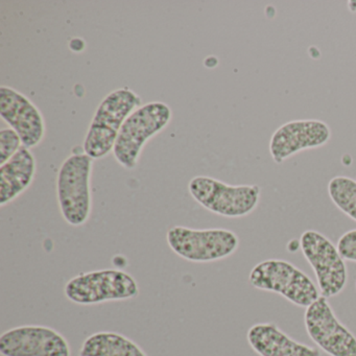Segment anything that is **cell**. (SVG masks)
<instances>
[{
	"mask_svg": "<svg viewBox=\"0 0 356 356\" xmlns=\"http://www.w3.org/2000/svg\"><path fill=\"white\" fill-rule=\"evenodd\" d=\"M143 106V99L130 88H118L101 102L85 136L83 151L93 160L113 152L127 118Z\"/></svg>",
	"mask_w": 356,
	"mask_h": 356,
	"instance_id": "1",
	"label": "cell"
},
{
	"mask_svg": "<svg viewBox=\"0 0 356 356\" xmlns=\"http://www.w3.org/2000/svg\"><path fill=\"white\" fill-rule=\"evenodd\" d=\"M92 158L83 152L68 156L57 176V199L64 220L70 226L86 224L92 212Z\"/></svg>",
	"mask_w": 356,
	"mask_h": 356,
	"instance_id": "2",
	"label": "cell"
},
{
	"mask_svg": "<svg viewBox=\"0 0 356 356\" xmlns=\"http://www.w3.org/2000/svg\"><path fill=\"white\" fill-rule=\"evenodd\" d=\"M172 118V109L162 102H152L135 110L122 124L116 139L112 152L116 161L126 170H134L145 143L162 132Z\"/></svg>",
	"mask_w": 356,
	"mask_h": 356,
	"instance_id": "3",
	"label": "cell"
},
{
	"mask_svg": "<svg viewBox=\"0 0 356 356\" xmlns=\"http://www.w3.org/2000/svg\"><path fill=\"white\" fill-rule=\"evenodd\" d=\"M249 281L254 289L278 293L299 307L312 305L320 289L303 270L282 259H268L252 268Z\"/></svg>",
	"mask_w": 356,
	"mask_h": 356,
	"instance_id": "4",
	"label": "cell"
},
{
	"mask_svg": "<svg viewBox=\"0 0 356 356\" xmlns=\"http://www.w3.org/2000/svg\"><path fill=\"white\" fill-rule=\"evenodd\" d=\"M191 197L212 213L229 218H243L257 208L261 189L258 185H229L211 177L197 176L188 184Z\"/></svg>",
	"mask_w": 356,
	"mask_h": 356,
	"instance_id": "5",
	"label": "cell"
},
{
	"mask_svg": "<svg viewBox=\"0 0 356 356\" xmlns=\"http://www.w3.org/2000/svg\"><path fill=\"white\" fill-rule=\"evenodd\" d=\"M65 297L79 305L135 299L139 285L132 275L115 268L92 270L72 277L64 287Z\"/></svg>",
	"mask_w": 356,
	"mask_h": 356,
	"instance_id": "6",
	"label": "cell"
},
{
	"mask_svg": "<svg viewBox=\"0 0 356 356\" xmlns=\"http://www.w3.org/2000/svg\"><path fill=\"white\" fill-rule=\"evenodd\" d=\"M170 249L191 262H213L233 255L239 247L236 233L227 229H191L175 226L168 231Z\"/></svg>",
	"mask_w": 356,
	"mask_h": 356,
	"instance_id": "7",
	"label": "cell"
},
{
	"mask_svg": "<svg viewBox=\"0 0 356 356\" xmlns=\"http://www.w3.org/2000/svg\"><path fill=\"white\" fill-rule=\"evenodd\" d=\"M300 248L314 270L321 295L328 299L341 293L347 284L348 270L337 245L322 233L307 230L300 237Z\"/></svg>",
	"mask_w": 356,
	"mask_h": 356,
	"instance_id": "8",
	"label": "cell"
},
{
	"mask_svg": "<svg viewBox=\"0 0 356 356\" xmlns=\"http://www.w3.org/2000/svg\"><path fill=\"white\" fill-rule=\"evenodd\" d=\"M304 323L310 339L330 356H356V337L339 322L327 298L306 308Z\"/></svg>",
	"mask_w": 356,
	"mask_h": 356,
	"instance_id": "9",
	"label": "cell"
},
{
	"mask_svg": "<svg viewBox=\"0 0 356 356\" xmlns=\"http://www.w3.org/2000/svg\"><path fill=\"white\" fill-rule=\"evenodd\" d=\"M3 356H70L67 339L51 327L26 325L10 329L0 337Z\"/></svg>",
	"mask_w": 356,
	"mask_h": 356,
	"instance_id": "10",
	"label": "cell"
},
{
	"mask_svg": "<svg viewBox=\"0 0 356 356\" xmlns=\"http://www.w3.org/2000/svg\"><path fill=\"white\" fill-rule=\"evenodd\" d=\"M330 139V127L322 120H301L285 122L270 137V156L275 163L281 164L304 149L324 147Z\"/></svg>",
	"mask_w": 356,
	"mask_h": 356,
	"instance_id": "11",
	"label": "cell"
},
{
	"mask_svg": "<svg viewBox=\"0 0 356 356\" xmlns=\"http://www.w3.org/2000/svg\"><path fill=\"white\" fill-rule=\"evenodd\" d=\"M0 115L13 129L24 147H38L45 136V122L39 108L12 87H0Z\"/></svg>",
	"mask_w": 356,
	"mask_h": 356,
	"instance_id": "12",
	"label": "cell"
},
{
	"mask_svg": "<svg viewBox=\"0 0 356 356\" xmlns=\"http://www.w3.org/2000/svg\"><path fill=\"white\" fill-rule=\"evenodd\" d=\"M247 339L260 356H321L320 350L295 341L274 323L253 325Z\"/></svg>",
	"mask_w": 356,
	"mask_h": 356,
	"instance_id": "13",
	"label": "cell"
},
{
	"mask_svg": "<svg viewBox=\"0 0 356 356\" xmlns=\"http://www.w3.org/2000/svg\"><path fill=\"white\" fill-rule=\"evenodd\" d=\"M37 161L31 149L22 147L11 159L0 165V206L15 201L34 182Z\"/></svg>",
	"mask_w": 356,
	"mask_h": 356,
	"instance_id": "14",
	"label": "cell"
},
{
	"mask_svg": "<svg viewBox=\"0 0 356 356\" xmlns=\"http://www.w3.org/2000/svg\"><path fill=\"white\" fill-rule=\"evenodd\" d=\"M80 356H147L132 339L116 332H97L85 339Z\"/></svg>",
	"mask_w": 356,
	"mask_h": 356,
	"instance_id": "15",
	"label": "cell"
},
{
	"mask_svg": "<svg viewBox=\"0 0 356 356\" xmlns=\"http://www.w3.org/2000/svg\"><path fill=\"white\" fill-rule=\"evenodd\" d=\"M328 193L333 204L356 222V181L349 177H334L328 183Z\"/></svg>",
	"mask_w": 356,
	"mask_h": 356,
	"instance_id": "16",
	"label": "cell"
},
{
	"mask_svg": "<svg viewBox=\"0 0 356 356\" xmlns=\"http://www.w3.org/2000/svg\"><path fill=\"white\" fill-rule=\"evenodd\" d=\"M22 147V138L13 129L0 131V165L11 159Z\"/></svg>",
	"mask_w": 356,
	"mask_h": 356,
	"instance_id": "17",
	"label": "cell"
},
{
	"mask_svg": "<svg viewBox=\"0 0 356 356\" xmlns=\"http://www.w3.org/2000/svg\"><path fill=\"white\" fill-rule=\"evenodd\" d=\"M337 247L343 259L356 262V229L343 233L339 237Z\"/></svg>",
	"mask_w": 356,
	"mask_h": 356,
	"instance_id": "18",
	"label": "cell"
},
{
	"mask_svg": "<svg viewBox=\"0 0 356 356\" xmlns=\"http://www.w3.org/2000/svg\"><path fill=\"white\" fill-rule=\"evenodd\" d=\"M348 10H349L351 13H356V0H350L348 1Z\"/></svg>",
	"mask_w": 356,
	"mask_h": 356,
	"instance_id": "19",
	"label": "cell"
},
{
	"mask_svg": "<svg viewBox=\"0 0 356 356\" xmlns=\"http://www.w3.org/2000/svg\"><path fill=\"white\" fill-rule=\"evenodd\" d=\"M355 285H356V283H355Z\"/></svg>",
	"mask_w": 356,
	"mask_h": 356,
	"instance_id": "20",
	"label": "cell"
}]
</instances>
